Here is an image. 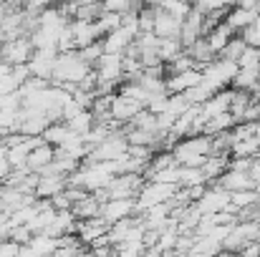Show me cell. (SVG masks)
I'll list each match as a JSON object with an SVG mask.
<instances>
[{"label": "cell", "instance_id": "obj_1", "mask_svg": "<svg viewBox=\"0 0 260 257\" xmlns=\"http://www.w3.org/2000/svg\"><path fill=\"white\" fill-rule=\"evenodd\" d=\"M88 71H91V66L79 56V51L58 53V56H56V66H53V76H51V86H58V84L79 86Z\"/></svg>", "mask_w": 260, "mask_h": 257}, {"label": "cell", "instance_id": "obj_2", "mask_svg": "<svg viewBox=\"0 0 260 257\" xmlns=\"http://www.w3.org/2000/svg\"><path fill=\"white\" fill-rule=\"evenodd\" d=\"M0 51H3V63H8V66H25L33 58V43L28 35L0 43Z\"/></svg>", "mask_w": 260, "mask_h": 257}, {"label": "cell", "instance_id": "obj_3", "mask_svg": "<svg viewBox=\"0 0 260 257\" xmlns=\"http://www.w3.org/2000/svg\"><path fill=\"white\" fill-rule=\"evenodd\" d=\"M139 35V28L137 25H119L114 28L111 33H106L101 38L104 43V53H124L129 43H134V38Z\"/></svg>", "mask_w": 260, "mask_h": 257}, {"label": "cell", "instance_id": "obj_4", "mask_svg": "<svg viewBox=\"0 0 260 257\" xmlns=\"http://www.w3.org/2000/svg\"><path fill=\"white\" fill-rule=\"evenodd\" d=\"M205 35V15L197 10V8H192L189 13H187V18L182 20V28H179V43H182V48H189L197 38H202Z\"/></svg>", "mask_w": 260, "mask_h": 257}, {"label": "cell", "instance_id": "obj_5", "mask_svg": "<svg viewBox=\"0 0 260 257\" xmlns=\"http://www.w3.org/2000/svg\"><path fill=\"white\" fill-rule=\"evenodd\" d=\"M99 76V81H111L119 84L124 79V68H121V53H104L93 66H91Z\"/></svg>", "mask_w": 260, "mask_h": 257}, {"label": "cell", "instance_id": "obj_6", "mask_svg": "<svg viewBox=\"0 0 260 257\" xmlns=\"http://www.w3.org/2000/svg\"><path fill=\"white\" fill-rule=\"evenodd\" d=\"M56 56H58L56 48H48V51H33V58L28 61L30 76L51 81V76H53V66H56Z\"/></svg>", "mask_w": 260, "mask_h": 257}, {"label": "cell", "instance_id": "obj_7", "mask_svg": "<svg viewBox=\"0 0 260 257\" xmlns=\"http://www.w3.org/2000/svg\"><path fill=\"white\" fill-rule=\"evenodd\" d=\"M144 106L139 103V101H134V98H126V96H121V93H116L114 96V101H111V108H109V114H111V121H116V124H129L139 111H142Z\"/></svg>", "mask_w": 260, "mask_h": 257}, {"label": "cell", "instance_id": "obj_8", "mask_svg": "<svg viewBox=\"0 0 260 257\" xmlns=\"http://www.w3.org/2000/svg\"><path fill=\"white\" fill-rule=\"evenodd\" d=\"M217 187L225 189V192H243V189H255V181L250 179L248 171H233V169H225L217 179Z\"/></svg>", "mask_w": 260, "mask_h": 257}, {"label": "cell", "instance_id": "obj_9", "mask_svg": "<svg viewBox=\"0 0 260 257\" xmlns=\"http://www.w3.org/2000/svg\"><path fill=\"white\" fill-rule=\"evenodd\" d=\"M197 204V209L202 212V214H215V212H222L228 204H230V192H225V189H207L205 192V197L202 199H197L194 202Z\"/></svg>", "mask_w": 260, "mask_h": 257}, {"label": "cell", "instance_id": "obj_10", "mask_svg": "<svg viewBox=\"0 0 260 257\" xmlns=\"http://www.w3.org/2000/svg\"><path fill=\"white\" fill-rule=\"evenodd\" d=\"M134 199H109V202H104L101 204V217L109 222V227L114 225V222H119V219H124V217H132L134 214Z\"/></svg>", "mask_w": 260, "mask_h": 257}, {"label": "cell", "instance_id": "obj_11", "mask_svg": "<svg viewBox=\"0 0 260 257\" xmlns=\"http://www.w3.org/2000/svg\"><path fill=\"white\" fill-rule=\"evenodd\" d=\"M255 15H258L255 8H240V5H235V8H230V10L225 13V20H222V23L230 25L233 33H243L248 25L255 23Z\"/></svg>", "mask_w": 260, "mask_h": 257}, {"label": "cell", "instance_id": "obj_12", "mask_svg": "<svg viewBox=\"0 0 260 257\" xmlns=\"http://www.w3.org/2000/svg\"><path fill=\"white\" fill-rule=\"evenodd\" d=\"M200 81H202V71L192 68V71H184V74H177V76H167L165 88H167V93H184V91L194 88Z\"/></svg>", "mask_w": 260, "mask_h": 257}, {"label": "cell", "instance_id": "obj_13", "mask_svg": "<svg viewBox=\"0 0 260 257\" xmlns=\"http://www.w3.org/2000/svg\"><path fill=\"white\" fill-rule=\"evenodd\" d=\"M179 28H182V20L179 18H174V15H170V13H165V10L157 8L154 28H152V33L157 38H177L179 35Z\"/></svg>", "mask_w": 260, "mask_h": 257}, {"label": "cell", "instance_id": "obj_14", "mask_svg": "<svg viewBox=\"0 0 260 257\" xmlns=\"http://www.w3.org/2000/svg\"><path fill=\"white\" fill-rule=\"evenodd\" d=\"M66 189V176L58 174H38V184H36V197L38 199H51L53 194Z\"/></svg>", "mask_w": 260, "mask_h": 257}, {"label": "cell", "instance_id": "obj_15", "mask_svg": "<svg viewBox=\"0 0 260 257\" xmlns=\"http://www.w3.org/2000/svg\"><path fill=\"white\" fill-rule=\"evenodd\" d=\"M56 159V146H51V144H38L36 149H30V154H28V159H25V167L30 171H41L43 167H48L51 162Z\"/></svg>", "mask_w": 260, "mask_h": 257}, {"label": "cell", "instance_id": "obj_16", "mask_svg": "<svg viewBox=\"0 0 260 257\" xmlns=\"http://www.w3.org/2000/svg\"><path fill=\"white\" fill-rule=\"evenodd\" d=\"M69 28H71V33H74L76 51H79V48H86V46H91L93 41H99L96 28H93V23H88V20H71V23H69Z\"/></svg>", "mask_w": 260, "mask_h": 257}, {"label": "cell", "instance_id": "obj_17", "mask_svg": "<svg viewBox=\"0 0 260 257\" xmlns=\"http://www.w3.org/2000/svg\"><path fill=\"white\" fill-rule=\"evenodd\" d=\"M233 35H235V33H233V28H230V25L217 23L212 30H207V33H205V41H207V43H210V48L220 56V53H222V48L230 43V38H233Z\"/></svg>", "mask_w": 260, "mask_h": 257}, {"label": "cell", "instance_id": "obj_18", "mask_svg": "<svg viewBox=\"0 0 260 257\" xmlns=\"http://www.w3.org/2000/svg\"><path fill=\"white\" fill-rule=\"evenodd\" d=\"M69 212H71L76 219H91V217H99V214H101V202H99L93 194H86L84 199L74 202Z\"/></svg>", "mask_w": 260, "mask_h": 257}, {"label": "cell", "instance_id": "obj_19", "mask_svg": "<svg viewBox=\"0 0 260 257\" xmlns=\"http://www.w3.org/2000/svg\"><path fill=\"white\" fill-rule=\"evenodd\" d=\"M260 152V139L258 136H250V139H243V141H235L230 146V157L233 159H255Z\"/></svg>", "mask_w": 260, "mask_h": 257}, {"label": "cell", "instance_id": "obj_20", "mask_svg": "<svg viewBox=\"0 0 260 257\" xmlns=\"http://www.w3.org/2000/svg\"><path fill=\"white\" fill-rule=\"evenodd\" d=\"M28 247H30L33 252H38L41 257H51L58 250V240H56V237H48V235H43V232H38V235L30 237Z\"/></svg>", "mask_w": 260, "mask_h": 257}, {"label": "cell", "instance_id": "obj_21", "mask_svg": "<svg viewBox=\"0 0 260 257\" xmlns=\"http://www.w3.org/2000/svg\"><path fill=\"white\" fill-rule=\"evenodd\" d=\"M69 126L63 124V121H56V124H48L46 129H43V134H41V139L46 141V144H51V146H61L66 139H69Z\"/></svg>", "mask_w": 260, "mask_h": 257}, {"label": "cell", "instance_id": "obj_22", "mask_svg": "<svg viewBox=\"0 0 260 257\" xmlns=\"http://www.w3.org/2000/svg\"><path fill=\"white\" fill-rule=\"evenodd\" d=\"M63 124L69 126V131H71V134L84 136V134L91 131V126H93V114H91L88 108H84V111H79L74 119H69V121H63Z\"/></svg>", "mask_w": 260, "mask_h": 257}, {"label": "cell", "instance_id": "obj_23", "mask_svg": "<svg viewBox=\"0 0 260 257\" xmlns=\"http://www.w3.org/2000/svg\"><path fill=\"white\" fill-rule=\"evenodd\" d=\"M182 51H184V48H182L179 38H159L157 58H159L162 63H170V61H172V58H177V56H179Z\"/></svg>", "mask_w": 260, "mask_h": 257}, {"label": "cell", "instance_id": "obj_24", "mask_svg": "<svg viewBox=\"0 0 260 257\" xmlns=\"http://www.w3.org/2000/svg\"><path fill=\"white\" fill-rule=\"evenodd\" d=\"M157 8L165 10V13H170V15H174V18H179V20H184L187 13L192 10V5L187 0H159Z\"/></svg>", "mask_w": 260, "mask_h": 257}, {"label": "cell", "instance_id": "obj_25", "mask_svg": "<svg viewBox=\"0 0 260 257\" xmlns=\"http://www.w3.org/2000/svg\"><path fill=\"white\" fill-rule=\"evenodd\" d=\"M248 46H245V41L240 38V35H233L230 38V43L222 48V53L217 56V58H225V61H233V63H238V58L243 56V51H245Z\"/></svg>", "mask_w": 260, "mask_h": 257}, {"label": "cell", "instance_id": "obj_26", "mask_svg": "<svg viewBox=\"0 0 260 257\" xmlns=\"http://www.w3.org/2000/svg\"><path fill=\"white\" fill-rule=\"evenodd\" d=\"M79 56L86 61L88 66H93V63L104 56V43H101V41H93V43L86 46V48H79Z\"/></svg>", "mask_w": 260, "mask_h": 257}, {"label": "cell", "instance_id": "obj_27", "mask_svg": "<svg viewBox=\"0 0 260 257\" xmlns=\"http://www.w3.org/2000/svg\"><path fill=\"white\" fill-rule=\"evenodd\" d=\"M260 66V48H245L238 58V68H258Z\"/></svg>", "mask_w": 260, "mask_h": 257}, {"label": "cell", "instance_id": "obj_28", "mask_svg": "<svg viewBox=\"0 0 260 257\" xmlns=\"http://www.w3.org/2000/svg\"><path fill=\"white\" fill-rule=\"evenodd\" d=\"M240 38L245 41V46H248V48H260V25L258 23L248 25V28L240 33Z\"/></svg>", "mask_w": 260, "mask_h": 257}, {"label": "cell", "instance_id": "obj_29", "mask_svg": "<svg viewBox=\"0 0 260 257\" xmlns=\"http://www.w3.org/2000/svg\"><path fill=\"white\" fill-rule=\"evenodd\" d=\"M30 237H33V232H30L25 225H20V227H13V230H10V237H8V240H13L15 245H20V247H23V245H28V242H30Z\"/></svg>", "mask_w": 260, "mask_h": 257}, {"label": "cell", "instance_id": "obj_30", "mask_svg": "<svg viewBox=\"0 0 260 257\" xmlns=\"http://www.w3.org/2000/svg\"><path fill=\"white\" fill-rule=\"evenodd\" d=\"M51 207H53L56 212H69V209H71V199H69V194H66V189L51 197Z\"/></svg>", "mask_w": 260, "mask_h": 257}, {"label": "cell", "instance_id": "obj_31", "mask_svg": "<svg viewBox=\"0 0 260 257\" xmlns=\"http://www.w3.org/2000/svg\"><path fill=\"white\" fill-rule=\"evenodd\" d=\"M235 255L238 257H260V240H250V242H245Z\"/></svg>", "mask_w": 260, "mask_h": 257}, {"label": "cell", "instance_id": "obj_32", "mask_svg": "<svg viewBox=\"0 0 260 257\" xmlns=\"http://www.w3.org/2000/svg\"><path fill=\"white\" fill-rule=\"evenodd\" d=\"M15 257H41V255H38V252H33L28 245H23V247L18 250V255H15Z\"/></svg>", "mask_w": 260, "mask_h": 257}, {"label": "cell", "instance_id": "obj_33", "mask_svg": "<svg viewBox=\"0 0 260 257\" xmlns=\"http://www.w3.org/2000/svg\"><path fill=\"white\" fill-rule=\"evenodd\" d=\"M139 3H142V5H157L159 0H139Z\"/></svg>", "mask_w": 260, "mask_h": 257}, {"label": "cell", "instance_id": "obj_34", "mask_svg": "<svg viewBox=\"0 0 260 257\" xmlns=\"http://www.w3.org/2000/svg\"><path fill=\"white\" fill-rule=\"evenodd\" d=\"M255 192H258V194H260V181H255Z\"/></svg>", "mask_w": 260, "mask_h": 257}, {"label": "cell", "instance_id": "obj_35", "mask_svg": "<svg viewBox=\"0 0 260 257\" xmlns=\"http://www.w3.org/2000/svg\"><path fill=\"white\" fill-rule=\"evenodd\" d=\"M187 3H189V5H197V3H200V0H187Z\"/></svg>", "mask_w": 260, "mask_h": 257}, {"label": "cell", "instance_id": "obj_36", "mask_svg": "<svg viewBox=\"0 0 260 257\" xmlns=\"http://www.w3.org/2000/svg\"><path fill=\"white\" fill-rule=\"evenodd\" d=\"M255 23H258V25H260V10H258V15H255Z\"/></svg>", "mask_w": 260, "mask_h": 257}, {"label": "cell", "instance_id": "obj_37", "mask_svg": "<svg viewBox=\"0 0 260 257\" xmlns=\"http://www.w3.org/2000/svg\"><path fill=\"white\" fill-rule=\"evenodd\" d=\"M3 219H5V214H3V209H0V222H3Z\"/></svg>", "mask_w": 260, "mask_h": 257}, {"label": "cell", "instance_id": "obj_38", "mask_svg": "<svg viewBox=\"0 0 260 257\" xmlns=\"http://www.w3.org/2000/svg\"><path fill=\"white\" fill-rule=\"evenodd\" d=\"M0 63H3V51H0Z\"/></svg>", "mask_w": 260, "mask_h": 257}]
</instances>
